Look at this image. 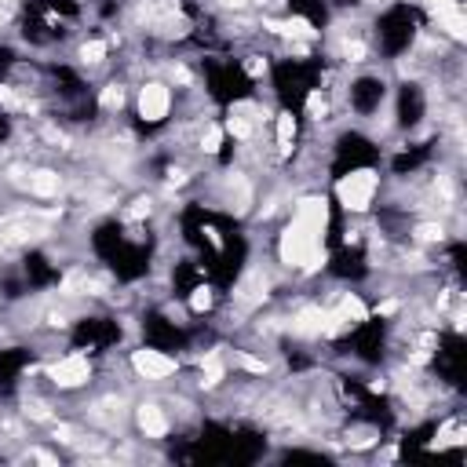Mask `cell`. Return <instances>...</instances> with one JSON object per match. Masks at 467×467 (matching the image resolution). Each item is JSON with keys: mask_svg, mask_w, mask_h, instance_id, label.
<instances>
[{"mask_svg": "<svg viewBox=\"0 0 467 467\" xmlns=\"http://www.w3.org/2000/svg\"><path fill=\"white\" fill-rule=\"evenodd\" d=\"M329 223V208L321 198H303L296 208V219L288 223V230L281 234V263L318 270L325 263V249H321V234Z\"/></svg>", "mask_w": 467, "mask_h": 467, "instance_id": "obj_1", "label": "cell"}, {"mask_svg": "<svg viewBox=\"0 0 467 467\" xmlns=\"http://www.w3.org/2000/svg\"><path fill=\"white\" fill-rule=\"evenodd\" d=\"M376 172L369 168H358L340 179V186H336V198H340V205L347 208V212H365L369 205H373V194H376Z\"/></svg>", "mask_w": 467, "mask_h": 467, "instance_id": "obj_2", "label": "cell"}, {"mask_svg": "<svg viewBox=\"0 0 467 467\" xmlns=\"http://www.w3.org/2000/svg\"><path fill=\"white\" fill-rule=\"evenodd\" d=\"M47 376H52L59 387H80V383L91 376V365H88L84 354H70V358H62L47 369Z\"/></svg>", "mask_w": 467, "mask_h": 467, "instance_id": "obj_3", "label": "cell"}, {"mask_svg": "<svg viewBox=\"0 0 467 467\" xmlns=\"http://www.w3.org/2000/svg\"><path fill=\"white\" fill-rule=\"evenodd\" d=\"M168 106H172V95H168L165 84H147L139 91V114L147 121H165Z\"/></svg>", "mask_w": 467, "mask_h": 467, "instance_id": "obj_4", "label": "cell"}, {"mask_svg": "<svg viewBox=\"0 0 467 467\" xmlns=\"http://www.w3.org/2000/svg\"><path fill=\"white\" fill-rule=\"evenodd\" d=\"M135 373H142L147 380H165L175 373V358H168V354H161V350H135Z\"/></svg>", "mask_w": 467, "mask_h": 467, "instance_id": "obj_5", "label": "cell"}, {"mask_svg": "<svg viewBox=\"0 0 467 467\" xmlns=\"http://www.w3.org/2000/svg\"><path fill=\"white\" fill-rule=\"evenodd\" d=\"M365 314H369V311H365V303H362L358 296H343V299H340V307L329 314V332L350 325V321H362Z\"/></svg>", "mask_w": 467, "mask_h": 467, "instance_id": "obj_6", "label": "cell"}, {"mask_svg": "<svg viewBox=\"0 0 467 467\" xmlns=\"http://www.w3.org/2000/svg\"><path fill=\"white\" fill-rule=\"evenodd\" d=\"M292 332H299V336H321V332H329V314L318 311V307L303 311V314L292 321Z\"/></svg>", "mask_w": 467, "mask_h": 467, "instance_id": "obj_7", "label": "cell"}, {"mask_svg": "<svg viewBox=\"0 0 467 467\" xmlns=\"http://www.w3.org/2000/svg\"><path fill=\"white\" fill-rule=\"evenodd\" d=\"M139 427H142L147 438H161V434L168 431V416L157 406H139Z\"/></svg>", "mask_w": 467, "mask_h": 467, "instance_id": "obj_8", "label": "cell"}, {"mask_svg": "<svg viewBox=\"0 0 467 467\" xmlns=\"http://www.w3.org/2000/svg\"><path fill=\"white\" fill-rule=\"evenodd\" d=\"M267 29H274V34L281 37H314V29L307 19H281V22H267Z\"/></svg>", "mask_w": 467, "mask_h": 467, "instance_id": "obj_9", "label": "cell"}, {"mask_svg": "<svg viewBox=\"0 0 467 467\" xmlns=\"http://www.w3.org/2000/svg\"><path fill=\"white\" fill-rule=\"evenodd\" d=\"M29 190H34L37 198H55L59 190H62V179L55 172H37L34 179H29Z\"/></svg>", "mask_w": 467, "mask_h": 467, "instance_id": "obj_10", "label": "cell"}, {"mask_svg": "<svg viewBox=\"0 0 467 467\" xmlns=\"http://www.w3.org/2000/svg\"><path fill=\"white\" fill-rule=\"evenodd\" d=\"M219 380H223V358H219V350H212L201 362V387H216Z\"/></svg>", "mask_w": 467, "mask_h": 467, "instance_id": "obj_11", "label": "cell"}, {"mask_svg": "<svg viewBox=\"0 0 467 467\" xmlns=\"http://www.w3.org/2000/svg\"><path fill=\"white\" fill-rule=\"evenodd\" d=\"M438 22H442V26H445V29H449V34H453L457 40H464V37H467V22H464V11H460L457 4H453V8H445V11L438 15Z\"/></svg>", "mask_w": 467, "mask_h": 467, "instance_id": "obj_12", "label": "cell"}, {"mask_svg": "<svg viewBox=\"0 0 467 467\" xmlns=\"http://www.w3.org/2000/svg\"><path fill=\"white\" fill-rule=\"evenodd\" d=\"M292 135H296V121H292V114H278V147H281V154L292 150Z\"/></svg>", "mask_w": 467, "mask_h": 467, "instance_id": "obj_13", "label": "cell"}, {"mask_svg": "<svg viewBox=\"0 0 467 467\" xmlns=\"http://www.w3.org/2000/svg\"><path fill=\"white\" fill-rule=\"evenodd\" d=\"M99 103H103V110H121L124 106V88L121 84H106L103 95H99Z\"/></svg>", "mask_w": 467, "mask_h": 467, "instance_id": "obj_14", "label": "cell"}, {"mask_svg": "<svg viewBox=\"0 0 467 467\" xmlns=\"http://www.w3.org/2000/svg\"><path fill=\"white\" fill-rule=\"evenodd\" d=\"M464 442V427H457V424H445L442 431H438V442H434V449H445V445H460Z\"/></svg>", "mask_w": 467, "mask_h": 467, "instance_id": "obj_15", "label": "cell"}, {"mask_svg": "<svg viewBox=\"0 0 467 467\" xmlns=\"http://www.w3.org/2000/svg\"><path fill=\"white\" fill-rule=\"evenodd\" d=\"M103 55H106L103 40H88L84 47H80V59H84V62H103Z\"/></svg>", "mask_w": 467, "mask_h": 467, "instance_id": "obj_16", "label": "cell"}, {"mask_svg": "<svg viewBox=\"0 0 467 467\" xmlns=\"http://www.w3.org/2000/svg\"><path fill=\"white\" fill-rule=\"evenodd\" d=\"M227 132L237 135V139H249V135H252V124H249L245 117H230V121H227Z\"/></svg>", "mask_w": 467, "mask_h": 467, "instance_id": "obj_17", "label": "cell"}, {"mask_svg": "<svg viewBox=\"0 0 467 467\" xmlns=\"http://www.w3.org/2000/svg\"><path fill=\"white\" fill-rule=\"evenodd\" d=\"M219 142H223V128H208L205 139H201V147H205V154H216Z\"/></svg>", "mask_w": 467, "mask_h": 467, "instance_id": "obj_18", "label": "cell"}, {"mask_svg": "<svg viewBox=\"0 0 467 467\" xmlns=\"http://www.w3.org/2000/svg\"><path fill=\"white\" fill-rule=\"evenodd\" d=\"M0 103H4L8 110H29V103H26V99H19V95H15L11 88H0Z\"/></svg>", "mask_w": 467, "mask_h": 467, "instance_id": "obj_19", "label": "cell"}, {"mask_svg": "<svg viewBox=\"0 0 467 467\" xmlns=\"http://www.w3.org/2000/svg\"><path fill=\"white\" fill-rule=\"evenodd\" d=\"M190 307H194V311H208V307H212V292H208V288H194Z\"/></svg>", "mask_w": 467, "mask_h": 467, "instance_id": "obj_20", "label": "cell"}, {"mask_svg": "<svg viewBox=\"0 0 467 467\" xmlns=\"http://www.w3.org/2000/svg\"><path fill=\"white\" fill-rule=\"evenodd\" d=\"M307 114H311L314 121H321V117H325V99H321V91H314L311 99H307Z\"/></svg>", "mask_w": 467, "mask_h": 467, "instance_id": "obj_21", "label": "cell"}, {"mask_svg": "<svg viewBox=\"0 0 467 467\" xmlns=\"http://www.w3.org/2000/svg\"><path fill=\"white\" fill-rule=\"evenodd\" d=\"M343 55H347L350 62H362V59H365V44H362V40H347V44H343Z\"/></svg>", "mask_w": 467, "mask_h": 467, "instance_id": "obj_22", "label": "cell"}, {"mask_svg": "<svg viewBox=\"0 0 467 467\" xmlns=\"http://www.w3.org/2000/svg\"><path fill=\"white\" fill-rule=\"evenodd\" d=\"M416 234H420L424 241H442V227H434V223H424V227L416 230Z\"/></svg>", "mask_w": 467, "mask_h": 467, "instance_id": "obj_23", "label": "cell"}, {"mask_svg": "<svg viewBox=\"0 0 467 467\" xmlns=\"http://www.w3.org/2000/svg\"><path fill=\"white\" fill-rule=\"evenodd\" d=\"M241 365H245V369H252V373H267V365L260 362V358H249V354H241V358H237Z\"/></svg>", "mask_w": 467, "mask_h": 467, "instance_id": "obj_24", "label": "cell"}, {"mask_svg": "<svg viewBox=\"0 0 467 467\" xmlns=\"http://www.w3.org/2000/svg\"><path fill=\"white\" fill-rule=\"evenodd\" d=\"M26 413L34 416V420H47V406H44V401H34V406H29Z\"/></svg>", "mask_w": 467, "mask_h": 467, "instance_id": "obj_25", "label": "cell"}, {"mask_svg": "<svg viewBox=\"0 0 467 467\" xmlns=\"http://www.w3.org/2000/svg\"><path fill=\"white\" fill-rule=\"evenodd\" d=\"M249 73H252V77H263V73H267V62H260V59H249Z\"/></svg>", "mask_w": 467, "mask_h": 467, "instance_id": "obj_26", "label": "cell"}, {"mask_svg": "<svg viewBox=\"0 0 467 467\" xmlns=\"http://www.w3.org/2000/svg\"><path fill=\"white\" fill-rule=\"evenodd\" d=\"M219 4H227V8H241L245 0H219Z\"/></svg>", "mask_w": 467, "mask_h": 467, "instance_id": "obj_27", "label": "cell"}, {"mask_svg": "<svg viewBox=\"0 0 467 467\" xmlns=\"http://www.w3.org/2000/svg\"><path fill=\"white\" fill-rule=\"evenodd\" d=\"M0 245H4V237H0Z\"/></svg>", "mask_w": 467, "mask_h": 467, "instance_id": "obj_28", "label": "cell"}]
</instances>
